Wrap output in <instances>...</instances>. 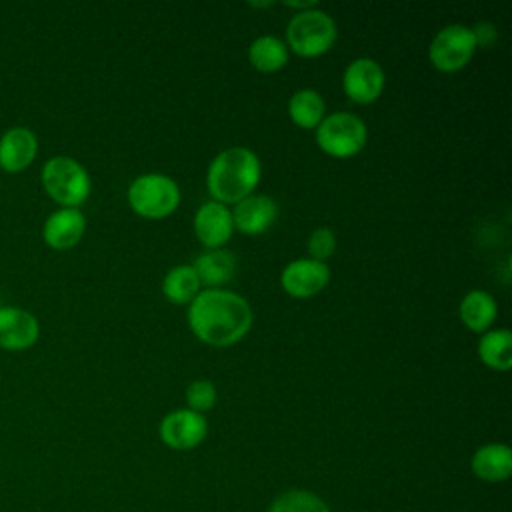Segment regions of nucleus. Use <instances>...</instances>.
Returning a JSON list of instances; mask_svg holds the SVG:
<instances>
[{"mask_svg": "<svg viewBox=\"0 0 512 512\" xmlns=\"http://www.w3.org/2000/svg\"><path fill=\"white\" fill-rule=\"evenodd\" d=\"M38 152V138L30 128H8L0 138V166L8 172L24 170Z\"/></svg>", "mask_w": 512, "mask_h": 512, "instance_id": "14", "label": "nucleus"}, {"mask_svg": "<svg viewBox=\"0 0 512 512\" xmlns=\"http://www.w3.org/2000/svg\"><path fill=\"white\" fill-rule=\"evenodd\" d=\"M84 228L86 218L78 208H60L46 218L42 234L48 246L64 250L74 246L82 238Z\"/></svg>", "mask_w": 512, "mask_h": 512, "instance_id": "15", "label": "nucleus"}, {"mask_svg": "<svg viewBox=\"0 0 512 512\" xmlns=\"http://www.w3.org/2000/svg\"><path fill=\"white\" fill-rule=\"evenodd\" d=\"M232 214L234 228H238L244 234H262L266 232L276 216H278V206L270 196L264 194H250L236 202Z\"/></svg>", "mask_w": 512, "mask_h": 512, "instance_id": "12", "label": "nucleus"}, {"mask_svg": "<svg viewBox=\"0 0 512 512\" xmlns=\"http://www.w3.org/2000/svg\"><path fill=\"white\" fill-rule=\"evenodd\" d=\"M334 248H336V236L330 228H316L308 238V252L312 260L324 262L326 258L332 256Z\"/></svg>", "mask_w": 512, "mask_h": 512, "instance_id": "25", "label": "nucleus"}, {"mask_svg": "<svg viewBox=\"0 0 512 512\" xmlns=\"http://www.w3.org/2000/svg\"><path fill=\"white\" fill-rule=\"evenodd\" d=\"M208 432L206 418L190 408H180L166 414L160 422V438L174 450L196 448Z\"/></svg>", "mask_w": 512, "mask_h": 512, "instance_id": "8", "label": "nucleus"}, {"mask_svg": "<svg viewBox=\"0 0 512 512\" xmlns=\"http://www.w3.org/2000/svg\"><path fill=\"white\" fill-rule=\"evenodd\" d=\"M186 402H188V408L198 414L210 410L216 404L214 384L210 380H194L186 388Z\"/></svg>", "mask_w": 512, "mask_h": 512, "instance_id": "24", "label": "nucleus"}, {"mask_svg": "<svg viewBox=\"0 0 512 512\" xmlns=\"http://www.w3.org/2000/svg\"><path fill=\"white\" fill-rule=\"evenodd\" d=\"M268 512H330V508L314 492L288 490L272 500Z\"/></svg>", "mask_w": 512, "mask_h": 512, "instance_id": "23", "label": "nucleus"}, {"mask_svg": "<svg viewBox=\"0 0 512 512\" xmlns=\"http://www.w3.org/2000/svg\"><path fill=\"white\" fill-rule=\"evenodd\" d=\"M128 202L144 218H164L178 208L180 188L164 174H142L130 184Z\"/></svg>", "mask_w": 512, "mask_h": 512, "instance_id": "5", "label": "nucleus"}, {"mask_svg": "<svg viewBox=\"0 0 512 512\" xmlns=\"http://www.w3.org/2000/svg\"><path fill=\"white\" fill-rule=\"evenodd\" d=\"M260 160L258 156L244 146H232L214 156L208 166V192L214 202L236 204L242 198L250 196L260 180Z\"/></svg>", "mask_w": 512, "mask_h": 512, "instance_id": "2", "label": "nucleus"}, {"mask_svg": "<svg viewBox=\"0 0 512 512\" xmlns=\"http://www.w3.org/2000/svg\"><path fill=\"white\" fill-rule=\"evenodd\" d=\"M192 332L210 346H230L246 336L252 326L248 302L230 290L208 288L198 292L188 306Z\"/></svg>", "mask_w": 512, "mask_h": 512, "instance_id": "1", "label": "nucleus"}, {"mask_svg": "<svg viewBox=\"0 0 512 512\" xmlns=\"http://www.w3.org/2000/svg\"><path fill=\"white\" fill-rule=\"evenodd\" d=\"M476 50L474 34L468 26L450 24L444 26L430 42V62L442 72H456L464 68Z\"/></svg>", "mask_w": 512, "mask_h": 512, "instance_id": "7", "label": "nucleus"}, {"mask_svg": "<svg viewBox=\"0 0 512 512\" xmlns=\"http://www.w3.org/2000/svg\"><path fill=\"white\" fill-rule=\"evenodd\" d=\"M38 334V320L30 312L14 306L0 308V348L24 350L38 340Z\"/></svg>", "mask_w": 512, "mask_h": 512, "instance_id": "13", "label": "nucleus"}, {"mask_svg": "<svg viewBox=\"0 0 512 512\" xmlns=\"http://www.w3.org/2000/svg\"><path fill=\"white\" fill-rule=\"evenodd\" d=\"M162 292L174 304L192 302L196 298V294L200 292V280H198L194 268L188 264L170 268L168 274L164 276Z\"/></svg>", "mask_w": 512, "mask_h": 512, "instance_id": "20", "label": "nucleus"}, {"mask_svg": "<svg viewBox=\"0 0 512 512\" xmlns=\"http://www.w3.org/2000/svg\"><path fill=\"white\" fill-rule=\"evenodd\" d=\"M288 114L296 126L316 128L324 118V100L316 90H298L288 102Z\"/></svg>", "mask_w": 512, "mask_h": 512, "instance_id": "22", "label": "nucleus"}, {"mask_svg": "<svg viewBox=\"0 0 512 512\" xmlns=\"http://www.w3.org/2000/svg\"><path fill=\"white\" fill-rule=\"evenodd\" d=\"M288 46L304 58H314L328 52L336 40L334 20L316 8L302 10L288 22Z\"/></svg>", "mask_w": 512, "mask_h": 512, "instance_id": "4", "label": "nucleus"}, {"mask_svg": "<svg viewBox=\"0 0 512 512\" xmlns=\"http://www.w3.org/2000/svg\"><path fill=\"white\" fill-rule=\"evenodd\" d=\"M472 30V34H474V42H476V46H480V48H490L494 42H496V38H498V30H496V26L494 24H490V22H478L474 28H470Z\"/></svg>", "mask_w": 512, "mask_h": 512, "instance_id": "26", "label": "nucleus"}, {"mask_svg": "<svg viewBox=\"0 0 512 512\" xmlns=\"http://www.w3.org/2000/svg\"><path fill=\"white\" fill-rule=\"evenodd\" d=\"M194 232L208 250L222 248L234 232L230 210L220 202H204L194 214Z\"/></svg>", "mask_w": 512, "mask_h": 512, "instance_id": "11", "label": "nucleus"}, {"mask_svg": "<svg viewBox=\"0 0 512 512\" xmlns=\"http://www.w3.org/2000/svg\"><path fill=\"white\" fill-rule=\"evenodd\" d=\"M194 272L204 286H222L232 280L236 272V258L230 250L214 248L202 252L194 262Z\"/></svg>", "mask_w": 512, "mask_h": 512, "instance_id": "17", "label": "nucleus"}, {"mask_svg": "<svg viewBox=\"0 0 512 512\" xmlns=\"http://www.w3.org/2000/svg\"><path fill=\"white\" fill-rule=\"evenodd\" d=\"M248 58L260 72H276L288 62V48L274 36H260L250 44Z\"/></svg>", "mask_w": 512, "mask_h": 512, "instance_id": "21", "label": "nucleus"}, {"mask_svg": "<svg viewBox=\"0 0 512 512\" xmlns=\"http://www.w3.org/2000/svg\"><path fill=\"white\" fill-rule=\"evenodd\" d=\"M472 472L484 482H502L512 474V450L506 444L490 442L472 456Z\"/></svg>", "mask_w": 512, "mask_h": 512, "instance_id": "16", "label": "nucleus"}, {"mask_svg": "<svg viewBox=\"0 0 512 512\" xmlns=\"http://www.w3.org/2000/svg\"><path fill=\"white\" fill-rule=\"evenodd\" d=\"M282 288L294 298H308L318 294L330 282V270L324 262L300 258L290 262L280 276Z\"/></svg>", "mask_w": 512, "mask_h": 512, "instance_id": "10", "label": "nucleus"}, {"mask_svg": "<svg viewBox=\"0 0 512 512\" xmlns=\"http://www.w3.org/2000/svg\"><path fill=\"white\" fill-rule=\"evenodd\" d=\"M342 88L352 102L370 104L384 90V70L370 58H358L344 70Z\"/></svg>", "mask_w": 512, "mask_h": 512, "instance_id": "9", "label": "nucleus"}, {"mask_svg": "<svg viewBox=\"0 0 512 512\" xmlns=\"http://www.w3.org/2000/svg\"><path fill=\"white\" fill-rule=\"evenodd\" d=\"M460 320L474 332H484L496 318L498 308L494 298L484 290L468 292L460 302Z\"/></svg>", "mask_w": 512, "mask_h": 512, "instance_id": "18", "label": "nucleus"}, {"mask_svg": "<svg viewBox=\"0 0 512 512\" xmlns=\"http://www.w3.org/2000/svg\"><path fill=\"white\" fill-rule=\"evenodd\" d=\"M46 192L64 208L80 206L92 188L86 168L70 156H52L42 168Z\"/></svg>", "mask_w": 512, "mask_h": 512, "instance_id": "3", "label": "nucleus"}, {"mask_svg": "<svg viewBox=\"0 0 512 512\" xmlns=\"http://www.w3.org/2000/svg\"><path fill=\"white\" fill-rule=\"evenodd\" d=\"M480 360L492 368L506 372L512 366V334L506 328L486 332L478 342Z\"/></svg>", "mask_w": 512, "mask_h": 512, "instance_id": "19", "label": "nucleus"}, {"mask_svg": "<svg viewBox=\"0 0 512 512\" xmlns=\"http://www.w3.org/2000/svg\"><path fill=\"white\" fill-rule=\"evenodd\" d=\"M366 126L364 122L348 112H336L316 126L318 146L334 158H350L358 154L366 144Z\"/></svg>", "mask_w": 512, "mask_h": 512, "instance_id": "6", "label": "nucleus"}]
</instances>
